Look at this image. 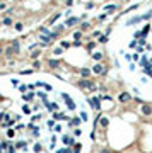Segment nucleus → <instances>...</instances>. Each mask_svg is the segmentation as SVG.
<instances>
[{"label": "nucleus", "mask_w": 152, "mask_h": 153, "mask_svg": "<svg viewBox=\"0 0 152 153\" xmlns=\"http://www.w3.org/2000/svg\"><path fill=\"white\" fill-rule=\"evenodd\" d=\"M118 100L121 102V104H126V102L132 100V95H130L128 92H121V94L118 95Z\"/></svg>", "instance_id": "obj_1"}, {"label": "nucleus", "mask_w": 152, "mask_h": 153, "mask_svg": "<svg viewBox=\"0 0 152 153\" xmlns=\"http://www.w3.org/2000/svg\"><path fill=\"white\" fill-rule=\"evenodd\" d=\"M89 106L92 109H99L101 102H99V99H97V97H91V99H89Z\"/></svg>", "instance_id": "obj_2"}, {"label": "nucleus", "mask_w": 152, "mask_h": 153, "mask_svg": "<svg viewBox=\"0 0 152 153\" xmlns=\"http://www.w3.org/2000/svg\"><path fill=\"white\" fill-rule=\"evenodd\" d=\"M79 87H84V89H96L94 83L91 82V80H80L79 82Z\"/></svg>", "instance_id": "obj_3"}, {"label": "nucleus", "mask_w": 152, "mask_h": 153, "mask_svg": "<svg viewBox=\"0 0 152 153\" xmlns=\"http://www.w3.org/2000/svg\"><path fill=\"white\" fill-rule=\"evenodd\" d=\"M62 97H63V99H65V102H67L68 109H70V111H73V109H75V104H73V102H72V99H70V95H67V94H62Z\"/></svg>", "instance_id": "obj_4"}, {"label": "nucleus", "mask_w": 152, "mask_h": 153, "mask_svg": "<svg viewBox=\"0 0 152 153\" xmlns=\"http://www.w3.org/2000/svg\"><path fill=\"white\" fill-rule=\"evenodd\" d=\"M17 51H19V41H12V44H10V48H9V51H7V53H9V55H10V53H17Z\"/></svg>", "instance_id": "obj_5"}, {"label": "nucleus", "mask_w": 152, "mask_h": 153, "mask_svg": "<svg viewBox=\"0 0 152 153\" xmlns=\"http://www.w3.org/2000/svg\"><path fill=\"white\" fill-rule=\"evenodd\" d=\"M103 72H104V66H103V65H94V66H92V73H96V75H104Z\"/></svg>", "instance_id": "obj_6"}, {"label": "nucleus", "mask_w": 152, "mask_h": 153, "mask_svg": "<svg viewBox=\"0 0 152 153\" xmlns=\"http://www.w3.org/2000/svg\"><path fill=\"white\" fill-rule=\"evenodd\" d=\"M79 21H80L79 17H70L67 22H65V26H67V27H70V26H75V24L79 22Z\"/></svg>", "instance_id": "obj_7"}, {"label": "nucleus", "mask_w": 152, "mask_h": 153, "mask_svg": "<svg viewBox=\"0 0 152 153\" xmlns=\"http://www.w3.org/2000/svg\"><path fill=\"white\" fill-rule=\"evenodd\" d=\"M92 73V70H89V68H82L80 70V75H82V78H89V75Z\"/></svg>", "instance_id": "obj_8"}, {"label": "nucleus", "mask_w": 152, "mask_h": 153, "mask_svg": "<svg viewBox=\"0 0 152 153\" xmlns=\"http://www.w3.org/2000/svg\"><path fill=\"white\" fill-rule=\"evenodd\" d=\"M138 22H142V17H133L126 22V26H133V24H138Z\"/></svg>", "instance_id": "obj_9"}, {"label": "nucleus", "mask_w": 152, "mask_h": 153, "mask_svg": "<svg viewBox=\"0 0 152 153\" xmlns=\"http://www.w3.org/2000/svg\"><path fill=\"white\" fill-rule=\"evenodd\" d=\"M142 112H144V116H150V114H152V109L149 107V106H145V104H144V106H142Z\"/></svg>", "instance_id": "obj_10"}, {"label": "nucleus", "mask_w": 152, "mask_h": 153, "mask_svg": "<svg viewBox=\"0 0 152 153\" xmlns=\"http://www.w3.org/2000/svg\"><path fill=\"white\" fill-rule=\"evenodd\" d=\"M63 145H73V138L72 136H63Z\"/></svg>", "instance_id": "obj_11"}, {"label": "nucleus", "mask_w": 152, "mask_h": 153, "mask_svg": "<svg viewBox=\"0 0 152 153\" xmlns=\"http://www.w3.org/2000/svg\"><path fill=\"white\" fill-rule=\"evenodd\" d=\"M36 87H45V90H48V92L53 89L51 85H48V83H41V82H38V83H36Z\"/></svg>", "instance_id": "obj_12"}, {"label": "nucleus", "mask_w": 152, "mask_h": 153, "mask_svg": "<svg viewBox=\"0 0 152 153\" xmlns=\"http://www.w3.org/2000/svg\"><path fill=\"white\" fill-rule=\"evenodd\" d=\"M116 10V5H109V7H104V12H108V14H111V12H115Z\"/></svg>", "instance_id": "obj_13"}, {"label": "nucleus", "mask_w": 152, "mask_h": 153, "mask_svg": "<svg viewBox=\"0 0 152 153\" xmlns=\"http://www.w3.org/2000/svg\"><path fill=\"white\" fill-rule=\"evenodd\" d=\"M60 46H62L63 49H68V48H72V44H70L68 41H62V43H60Z\"/></svg>", "instance_id": "obj_14"}, {"label": "nucleus", "mask_w": 152, "mask_h": 153, "mask_svg": "<svg viewBox=\"0 0 152 153\" xmlns=\"http://www.w3.org/2000/svg\"><path fill=\"white\" fill-rule=\"evenodd\" d=\"M48 65H50L51 68H56V66H58V60H53V58H51L50 61H48Z\"/></svg>", "instance_id": "obj_15"}, {"label": "nucleus", "mask_w": 152, "mask_h": 153, "mask_svg": "<svg viewBox=\"0 0 152 153\" xmlns=\"http://www.w3.org/2000/svg\"><path fill=\"white\" fill-rule=\"evenodd\" d=\"M150 17H152V10H149L147 14H144V15H142V21H149Z\"/></svg>", "instance_id": "obj_16"}, {"label": "nucleus", "mask_w": 152, "mask_h": 153, "mask_svg": "<svg viewBox=\"0 0 152 153\" xmlns=\"http://www.w3.org/2000/svg\"><path fill=\"white\" fill-rule=\"evenodd\" d=\"M149 31H150V26H149V24H147L145 27H144V31H142V36H144V38H145L147 34H149Z\"/></svg>", "instance_id": "obj_17"}, {"label": "nucleus", "mask_w": 152, "mask_h": 153, "mask_svg": "<svg viewBox=\"0 0 152 153\" xmlns=\"http://www.w3.org/2000/svg\"><path fill=\"white\" fill-rule=\"evenodd\" d=\"M144 72H145V75H149V77H152V68H150V65H147V66H145V70H144Z\"/></svg>", "instance_id": "obj_18"}, {"label": "nucleus", "mask_w": 152, "mask_h": 153, "mask_svg": "<svg viewBox=\"0 0 152 153\" xmlns=\"http://www.w3.org/2000/svg\"><path fill=\"white\" fill-rule=\"evenodd\" d=\"M53 117L55 119H65V116H62L60 112H53Z\"/></svg>", "instance_id": "obj_19"}, {"label": "nucleus", "mask_w": 152, "mask_h": 153, "mask_svg": "<svg viewBox=\"0 0 152 153\" xmlns=\"http://www.w3.org/2000/svg\"><path fill=\"white\" fill-rule=\"evenodd\" d=\"M92 58H94V60H101L103 55H101V53H92Z\"/></svg>", "instance_id": "obj_20"}, {"label": "nucleus", "mask_w": 152, "mask_h": 153, "mask_svg": "<svg viewBox=\"0 0 152 153\" xmlns=\"http://www.w3.org/2000/svg\"><path fill=\"white\" fill-rule=\"evenodd\" d=\"M4 24H5V26H10V24H12V19H10V17H5V19H4Z\"/></svg>", "instance_id": "obj_21"}, {"label": "nucleus", "mask_w": 152, "mask_h": 153, "mask_svg": "<svg viewBox=\"0 0 152 153\" xmlns=\"http://www.w3.org/2000/svg\"><path fill=\"white\" fill-rule=\"evenodd\" d=\"M108 123H109V121H108V117H103V119H101V126H104V128H106Z\"/></svg>", "instance_id": "obj_22"}, {"label": "nucleus", "mask_w": 152, "mask_h": 153, "mask_svg": "<svg viewBox=\"0 0 152 153\" xmlns=\"http://www.w3.org/2000/svg\"><path fill=\"white\" fill-rule=\"evenodd\" d=\"M94 46H96V43H89V44L85 46V48H87L89 51H92V49H94Z\"/></svg>", "instance_id": "obj_23"}, {"label": "nucleus", "mask_w": 152, "mask_h": 153, "mask_svg": "<svg viewBox=\"0 0 152 153\" xmlns=\"http://www.w3.org/2000/svg\"><path fill=\"white\" fill-rule=\"evenodd\" d=\"M58 17H60V14H56V15H53L50 19V24H53V22H56V19H58Z\"/></svg>", "instance_id": "obj_24"}, {"label": "nucleus", "mask_w": 152, "mask_h": 153, "mask_svg": "<svg viewBox=\"0 0 152 153\" xmlns=\"http://www.w3.org/2000/svg\"><path fill=\"white\" fill-rule=\"evenodd\" d=\"M140 65H142V66H144V68L147 66V58H145V56H144V58H142V60H140Z\"/></svg>", "instance_id": "obj_25"}, {"label": "nucleus", "mask_w": 152, "mask_h": 153, "mask_svg": "<svg viewBox=\"0 0 152 153\" xmlns=\"http://www.w3.org/2000/svg\"><path fill=\"white\" fill-rule=\"evenodd\" d=\"M28 89H29V85H21V87H19V90L21 92H26Z\"/></svg>", "instance_id": "obj_26"}, {"label": "nucleus", "mask_w": 152, "mask_h": 153, "mask_svg": "<svg viewBox=\"0 0 152 153\" xmlns=\"http://www.w3.org/2000/svg\"><path fill=\"white\" fill-rule=\"evenodd\" d=\"M31 56H33V58H38V56H40V49H34Z\"/></svg>", "instance_id": "obj_27"}, {"label": "nucleus", "mask_w": 152, "mask_h": 153, "mask_svg": "<svg viewBox=\"0 0 152 153\" xmlns=\"http://www.w3.org/2000/svg\"><path fill=\"white\" fill-rule=\"evenodd\" d=\"M130 48H132V49H135L137 48V39H133L132 43H130Z\"/></svg>", "instance_id": "obj_28"}, {"label": "nucleus", "mask_w": 152, "mask_h": 153, "mask_svg": "<svg viewBox=\"0 0 152 153\" xmlns=\"http://www.w3.org/2000/svg\"><path fill=\"white\" fill-rule=\"evenodd\" d=\"M14 134H16V131H14V129H9V131H7V136H9V138H12Z\"/></svg>", "instance_id": "obj_29"}, {"label": "nucleus", "mask_w": 152, "mask_h": 153, "mask_svg": "<svg viewBox=\"0 0 152 153\" xmlns=\"http://www.w3.org/2000/svg\"><path fill=\"white\" fill-rule=\"evenodd\" d=\"M99 43H108V36H101L99 38Z\"/></svg>", "instance_id": "obj_30"}, {"label": "nucleus", "mask_w": 152, "mask_h": 153, "mask_svg": "<svg viewBox=\"0 0 152 153\" xmlns=\"http://www.w3.org/2000/svg\"><path fill=\"white\" fill-rule=\"evenodd\" d=\"M72 46H73V48H80L82 44H80V41H79V39H75V43H73Z\"/></svg>", "instance_id": "obj_31"}, {"label": "nucleus", "mask_w": 152, "mask_h": 153, "mask_svg": "<svg viewBox=\"0 0 152 153\" xmlns=\"http://www.w3.org/2000/svg\"><path fill=\"white\" fill-rule=\"evenodd\" d=\"M22 111H24V114H31V109H29L28 106H24V107H22Z\"/></svg>", "instance_id": "obj_32"}, {"label": "nucleus", "mask_w": 152, "mask_h": 153, "mask_svg": "<svg viewBox=\"0 0 152 153\" xmlns=\"http://www.w3.org/2000/svg\"><path fill=\"white\" fill-rule=\"evenodd\" d=\"M40 150H41V145H40V143H36V145H34V151L38 153V151H40Z\"/></svg>", "instance_id": "obj_33"}, {"label": "nucleus", "mask_w": 152, "mask_h": 153, "mask_svg": "<svg viewBox=\"0 0 152 153\" xmlns=\"http://www.w3.org/2000/svg\"><path fill=\"white\" fill-rule=\"evenodd\" d=\"M80 36H82L80 31H79V32H73V38H75V39H80Z\"/></svg>", "instance_id": "obj_34"}, {"label": "nucleus", "mask_w": 152, "mask_h": 153, "mask_svg": "<svg viewBox=\"0 0 152 153\" xmlns=\"http://www.w3.org/2000/svg\"><path fill=\"white\" fill-rule=\"evenodd\" d=\"M80 151V145H75V146H73V153H79Z\"/></svg>", "instance_id": "obj_35"}, {"label": "nucleus", "mask_w": 152, "mask_h": 153, "mask_svg": "<svg viewBox=\"0 0 152 153\" xmlns=\"http://www.w3.org/2000/svg\"><path fill=\"white\" fill-rule=\"evenodd\" d=\"M40 32H43V34H50V32H48V29H46V27H40Z\"/></svg>", "instance_id": "obj_36"}, {"label": "nucleus", "mask_w": 152, "mask_h": 153, "mask_svg": "<svg viewBox=\"0 0 152 153\" xmlns=\"http://www.w3.org/2000/svg\"><path fill=\"white\" fill-rule=\"evenodd\" d=\"M24 146H26V143H24V141H19V143H17V148H24Z\"/></svg>", "instance_id": "obj_37"}, {"label": "nucleus", "mask_w": 152, "mask_h": 153, "mask_svg": "<svg viewBox=\"0 0 152 153\" xmlns=\"http://www.w3.org/2000/svg\"><path fill=\"white\" fill-rule=\"evenodd\" d=\"M16 29H17V31H21V29H22V24L17 22V24H16Z\"/></svg>", "instance_id": "obj_38"}, {"label": "nucleus", "mask_w": 152, "mask_h": 153, "mask_svg": "<svg viewBox=\"0 0 152 153\" xmlns=\"http://www.w3.org/2000/svg\"><path fill=\"white\" fill-rule=\"evenodd\" d=\"M31 97H33V94H29V95H24V100H31Z\"/></svg>", "instance_id": "obj_39"}, {"label": "nucleus", "mask_w": 152, "mask_h": 153, "mask_svg": "<svg viewBox=\"0 0 152 153\" xmlns=\"http://www.w3.org/2000/svg\"><path fill=\"white\" fill-rule=\"evenodd\" d=\"M33 66H34V68H40V66H41V63H40V61H34Z\"/></svg>", "instance_id": "obj_40"}, {"label": "nucleus", "mask_w": 152, "mask_h": 153, "mask_svg": "<svg viewBox=\"0 0 152 153\" xmlns=\"http://www.w3.org/2000/svg\"><path fill=\"white\" fill-rule=\"evenodd\" d=\"M31 73H33L31 70H24V72H22V75H31Z\"/></svg>", "instance_id": "obj_41"}, {"label": "nucleus", "mask_w": 152, "mask_h": 153, "mask_svg": "<svg viewBox=\"0 0 152 153\" xmlns=\"http://www.w3.org/2000/svg\"><path fill=\"white\" fill-rule=\"evenodd\" d=\"M58 153H72V151H70V150H60Z\"/></svg>", "instance_id": "obj_42"}, {"label": "nucleus", "mask_w": 152, "mask_h": 153, "mask_svg": "<svg viewBox=\"0 0 152 153\" xmlns=\"http://www.w3.org/2000/svg\"><path fill=\"white\" fill-rule=\"evenodd\" d=\"M2 119H5V112H0V121Z\"/></svg>", "instance_id": "obj_43"}, {"label": "nucleus", "mask_w": 152, "mask_h": 153, "mask_svg": "<svg viewBox=\"0 0 152 153\" xmlns=\"http://www.w3.org/2000/svg\"><path fill=\"white\" fill-rule=\"evenodd\" d=\"M101 153H109V151H108V150H101Z\"/></svg>", "instance_id": "obj_44"}, {"label": "nucleus", "mask_w": 152, "mask_h": 153, "mask_svg": "<svg viewBox=\"0 0 152 153\" xmlns=\"http://www.w3.org/2000/svg\"><path fill=\"white\" fill-rule=\"evenodd\" d=\"M150 65H152V61H150Z\"/></svg>", "instance_id": "obj_45"}]
</instances>
